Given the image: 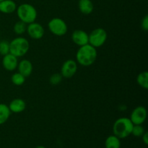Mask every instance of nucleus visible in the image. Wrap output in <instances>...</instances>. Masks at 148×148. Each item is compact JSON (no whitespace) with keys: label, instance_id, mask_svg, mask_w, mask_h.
Listing matches in <instances>:
<instances>
[{"label":"nucleus","instance_id":"1","mask_svg":"<svg viewBox=\"0 0 148 148\" xmlns=\"http://www.w3.org/2000/svg\"><path fill=\"white\" fill-rule=\"evenodd\" d=\"M98 56L96 49L90 44L80 46L76 53L77 63L83 66H89L95 62Z\"/></svg>","mask_w":148,"mask_h":148},{"label":"nucleus","instance_id":"2","mask_svg":"<svg viewBox=\"0 0 148 148\" xmlns=\"http://www.w3.org/2000/svg\"><path fill=\"white\" fill-rule=\"evenodd\" d=\"M133 123L130 118L121 117L115 121L113 125V132L115 136L121 140L128 137L132 134Z\"/></svg>","mask_w":148,"mask_h":148},{"label":"nucleus","instance_id":"3","mask_svg":"<svg viewBox=\"0 0 148 148\" xmlns=\"http://www.w3.org/2000/svg\"><path fill=\"white\" fill-rule=\"evenodd\" d=\"M17 15L20 21L28 25L36 22L38 17L36 9L32 4L24 3L17 7Z\"/></svg>","mask_w":148,"mask_h":148},{"label":"nucleus","instance_id":"4","mask_svg":"<svg viewBox=\"0 0 148 148\" xmlns=\"http://www.w3.org/2000/svg\"><path fill=\"white\" fill-rule=\"evenodd\" d=\"M29 49L30 43L24 37H17L10 42V53L17 58L25 56Z\"/></svg>","mask_w":148,"mask_h":148},{"label":"nucleus","instance_id":"5","mask_svg":"<svg viewBox=\"0 0 148 148\" xmlns=\"http://www.w3.org/2000/svg\"><path fill=\"white\" fill-rule=\"evenodd\" d=\"M88 36H89V44L95 47V49L101 47L103 45H104L108 38L107 32L102 27L94 29L90 34H88Z\"/></svg>","mask_w":148,"mask_h":148},{"label":"nucleus","instance_id":"6","mask_svg":"<svg viewBox=\"0 0 148 148\" xmlns=\"http://www.w3.org/2000/svg\"><path fill=\"white\" fill-rule=\"evenodd\" d=\"M48 27L52 34L56 36H63L68 31V27L66 22L59 17L51 19L48 23Z\"/></svg>","mask_w":148,"mask_h":148},{"label":"nucleus","instance_id":"7","mask_svg":"<svg viewBox=\"0 0 148 148\" xmlns=\"http://www.w3.org/2000/svg\"><path fill=\"white\" fill-rule=\"evenodd\" d=\"M147 116V109L145 107L137 106L132 111L130 114V120L134 125H142L145 121Z\"/></svg>","mask_w":148,"mask_h":148},{"label":"nucleus","instance_id":"8","mask_svg":"<svg viewBox=\"0 0 148 148\" xmlns=\"http://www.w3.org/2000/svg\"><path fill=\"white\" fill-rule=\"evenodd\" d=\"M77 71V63L73 59H68L65 61L61 67V75L63 77H72Z\"/></svg>","mask_w":148,"mask_h":148},{"label":"nucleus","instance_id":"9","mask_svg":"<svg viewBox=\"0 0 148 148\" xmlns=\"http://www.w3.org/2000/svg\"><path fill=\"white\" fill-rule=\"evenodd\" d=\"M26 32L32 39L39 40V39H41L44 36L45 30L44 27L41 25L34 22V23L28 24V25L27 26Z\"/></svg>","mask_w":148,"mask_h":148},{"label":"nucleus","instance_id":"10","mask_svg":"<svg viewBox=\"0 0 148 148\" xmlns=\"http://www.w3.org/2000/svg\"><path fill=\"white\" fill-rule=\"evenodd\" d=\"M72 40L79 47L89 43V36L82 30H76L72 33Z\"/></svg>","mask_w":148,"mask_h":148},{"label":"nucleus","instance_id":"11","mask_svg":"<svg viewBox=\"0 0 148 148\" xmlns=\"http://www.w3.org/2000/svg\"><path fill=\"white\" fill-rule=\"evenodd\" d=\"M18 59L12 53H9L3 56L2 66L4 69L9 72L14 71L17 68L18 65Z\"/></svg>","mask_w":148,"mask_h":148},{"label":"nucleus","instance_id":"12","mask_svg":"<svg viewBox=\"0 0 148 148\" xmlns=\"http://www.w3.org/2000/svg\"><path fill=\"white\" fill-rule=\"evenodd\" d=\"M17 69H18V72L25 76V77L30 76L33 70V66L32 62L30 60L27 59H23L18 62V65H17Z\"/></svg>","mask_w":148,"mask_h":148},{"label":"nucleus","instance_id":"13","mask_svg":"<svg viewBox=\"0 0 148 148\" xmlns=\"http://www.w3.org/2000/svg\"><path fill=\"white\" fill-rule=\"evenodd\" d=\"M8 107L11 113L19 114L25 111L26 108V103L21 98H15L10 103Z\"/></svg>","mask_w":148,"mask_h":148},{"label":"nucleus","instance_id":"14","mask_svg":"<svg viewBox=\"0 0 148 148\" xmlns=\"http://www.w3.org/2000/svg\"><path fill=\"white\" fill-rule=\"evenodd\" d=\"M17 4L13 0H3L0 1V12L12 14L17 10Z\"/></svg>","mask_w":148,"mask_h":148},{"label":"nucleus","instance_id":"15","mask_svg":"<svg viewBox=\"0 0 148 148\" xmlns=\"http://www.w3.org/2000/svg\"><path fill=\"white\" fill-rule=\"evenodd\" d=\"M78 7L79 11L84 14H91L94 9L93 4L91 0H79Z\"/></svg>","mask_w":148,"mask_h":148},{"label":"nucleus","instance_id":"16","mask_svg":"<svg viewBox=\"0 0 148 148\" xmlns=\"http://www.w3.org/2000/svg\"><path fill=\"white\" fill-rule=\"evenodd\" d=\"M11 115V111L8 106L4 103H0V125L7 122Z\"/></svg>","mask_w":148,"mask_h":148},{"label":"nucleus","instance_id":"17","mask_svg":"<svg viewBox=\"0 0 148 148\" xmlns=\"http://www.w3.org/2000/svg\"><path fill=\"white\" fill-rule=\"evenodd\" d=\"M106 148H121V140L114 134L108 136L105 141Z\"/></svg>","mask_w":148,"mask_h":148},{"label":"nucleus","instance_id":"18","mask_svg":"<svg viewBox=\"0 0 148 148\" xmlns=\"http://www.w3.org/2000/svg\"><path fill=\"white\" fill-rule=\"evenodd\" d=\"M137 82L141 88L147 90L148 88V72L147 71L142 72L137 75Z\"/></svg>","mask_w":148,"mask_h":148},{"label":"nucleus","instance_id":"19","mask_svg":"<svg viewBox=\"0 0 148 148\" xmlns=\"http://www.w3.org/2000/svg\"><path fill=\"white\" fill-rule=\"evenodd\" d=\"M27 24L19 20L18 22H17L14 25L13 31H14V33L15 34L18 35V36H21V35H23L26 32V30H27Z\"/></svg>","mask_w":148,"mask_h":148},{"label":"nucleus","instance_id":"20","mask_svg":"<svg viewBox=\"0 0 148 148\" xmlns=\"http://www.w3.org/2000/svg\"><path fill=\"white\" fill-rule=\"evenodd\" d=\"M25 77L23 76L20 72H15L11 77V81L13 85L16 86H21L25 82Z\"/></svg>","mask_w":148,"mask_h":148},{"label":"nucleus","instance_id":"21","mask_svg":"<svg viewBox=\"0 0 148 148\" xmlns=\"http://www.w3.org/2000/svg\"><path fill=\"white\" fill-rule=\"evenodd\" d=\"M145 132L144 127L142 125H134L132 131V134L136 137H141Z\"/></svg>","mask_w":148,"mask_h":148},{"label":"nucleus","instance_id":"22","mask_svg":"<svg viewBox=\"0 0 148 148\" xmlns=\"http://www.w3.org/2000/svg\"><path fill=\"white\" fill-rule=\"evenodd\" d=\"M9 53H10V42L7 40L0 41V54L1 56H4Z\"/></svg>","mask_w":148,"mask_h":148},{"label":"nucleus","instance_id":"23","mask_svg":"<svg viewBox=\"0 0 148 148\" xmlns=\"http://www.w3.org/2000/svg\"><path fill=\"white\" fill-rule=\"evenodd\" d=\"M62 78L63 77L62 76L60 73H56V74H53L49 78V82L52 85H57L60 83L62 81Z\"/></svg>","mask_w":148,"mask_h":148},{"label":"nucleus","instance_id":"24","mask_svg":"<svg viewBox=\"0 0 148 148\" xmlns=\"http://www.w3.org/2000/svg\"><path fill=\"white\" fill-rule=\"evenodd\" d=\"M141 28L145 31L148 30V15H145L141 21Z\"/></svg>","mask_w":148,"mask_h":148},{"label":"nucleus","instance_id":"25","mask_svg":"<svg viewBox=\"0 0 148 148\" xmlns=\"http://www.w3.org/2000/svg\"><path fill=\"white\" fill-rule=\"evenodd\" d=\"M142 139H143V142L145 143V145H148V133L147 132H145L143 134V135L142 136Z\"/></svg>","mask_w":148,"mask_h":148},{"label":"nucleus","instance_id":"26","mask_svg":"<svg viewBox=\"0 0 148 148\" xmlns=\"http://www.w3.org/2000/svg\"><path fill=\"white\" fill-rule=\"evenodd\" d=\"M35 148H46L44 147V146H43V145H38V146H37V147H36Z\"/></svg>","mask_w":148,"mask_h":148},{"label":"nucleus","instance_id":"27","mask_svg":"<svg viewBox=\"0 0 148 148\" xmlns=\"http://www.w3.org/2000/svg\"><path fill=\"white\" fill-rule=\"evenodd\" d=\"M3 1V0H0V1Z\"/></svg>","mask_w":148,"mask_h":148}]
</instances>
